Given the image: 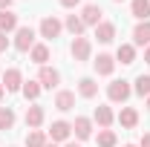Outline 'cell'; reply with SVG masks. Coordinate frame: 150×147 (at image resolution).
I'll use <instances>...</instances> for the list:
<instances>
[{"label": "cell", "instance_id": "cell-21", "mask_svg": "<svg viewBox=\"0 0 150 147\" xmlns=\"http://www.w3.org/2000/svg\"><path fill=\"white\" fill-rule=\"evenodd\" d=\"M64 29H67L72 37H81L87 26H84V20L78 18V15H67V20H64Z\"/></svg>", "mask_w": 150, "mask_h": 147}, {"label": "cell", "instance_id": "cell-4", "mask_svg": "<svg viewBox=\"0 0 150 147\" xmlns=\"http://www.w3.org/2000/svg\"><path fill=\"white\" fill-rule=\"evenodd\" d=\"M61 32H64V23L55 15H46V18L40 20V26H38V35L43 37V40H55V37H61Z\"/></svg>", "mask_w": 150, "mask_h": 147}, {"label": "cell", "instance_id": "cell-1", "mask_svg": "<svg viewBox=\"0 0 150 147\" xmlns=\"http://www.w3.org/2000/svg\"><path fill=\"white\" fill-rule=\"evenodd\" d=\"M133 95V84L124 78H115L107 84V101L110 104H127V98Z\"/></svg>", "mask_w": 150, "mask_h": 147}, {"label": "cell", "instance_id": "cell-25", "mask_svg": "<svg viewBox=\"0 0 150 147\" xmlns=\"http://www.w3.org/2000/svg\"><path fill=\"white\" fill-rule=\"evenodd\" d=\"M15 121H18V115H15L12 107H0V130H3V133L15 127Z\"/></svg>", "mask_w": 150, "mask_h": 147}, {"label": "cell", "instance_id": "cell-15", "mask_svg": "<svg viewBox=\"0 0 150 147\" xmlns=\"http://www.w3.org/2000/svg\"><path fill=\"white\" fill-rule=\"evenodd\" d=\"M115 64H121V66L136 64V46H133V43H118V49H115Z\"/></svg>", "mask_w": 150, "mask_h": 147}, {"label": "cell", "instance_id": "cell-10", "mask_svg": "<svg viewBox=\"0 0 150 147\" xmlns=\"http://www.w3.org/2000/svg\"><path fill=\"white\" fill-rule=\"evenodd\" d=\"M93 121H95L101 130H110V127H112V121H115V112H112V107H110V104H98V107H95V112H93Z\"/></svg>", "mask_w": 150, "mask_h": 147}, {"label": "cell", "instance_id": "cell-39", "mask_svg": "<svg viewBox=\"0 0 150 147\" xmlns=\"http://www.w3.org/2000/svg\"><path fill=\"white\" fill-rule=\"evenodd\" d=\"M0 75H3V72H0Z\"/></svg>", "mask_w": 150, "mask_h": 147}, {"label": "cell", "instance_id": "cell-6", "mask_svg": "<svg viewBox=\"0 0 150 147\" xmlns=\"http://www.w3.org/2000/svg\"><path fill=\"white\" fill-rule=\"evenodd\" d=\"M35 81L43 87V90H58V84H61V72H58L55 66H40Z\"/></svg>", "mask_w": 150, "mask_h": 147}, {"label": "cell", "instance_id": "cell-27", "mask_svg": "<svg viewBox=\"0 0 150 147\" xmlns=\"http://www.w3.org/2000/svg\"><path fill=\"white\" fill-rule=\"evenodd\" d=\"M133 92L142 95V98H147L150 95V75H139V78L133 81Z\"/></svg>", "mask_w": 150, "mask_h": 147}, {"label": "cell", "instance_id": "cell-29", "mask_svg": "<svg viewBox=\"0 0 150 147\" xmlns=\"http://www.w3.org/2000/svg\"><path fill=\"white\" fill-rule=\"evenodd\" d=\"M78 3H81V0H61V6H64V9H75Z\"/></svg>", "mask_w": 150, "mask_h": 147}, {"label": "cell", "instance_id": "cell-11", "mask_svg": "<svg viewBox=\"0 0 150 147\" xmlns=\"http://www.w3.org/2000/svg\"><path fill=\"white\" fill-rule=\"evenodd\" d=\"M72 133L78 141H87V139H93V118H87V115H78L72 121Z\"/></svg>", "mask_w": 150, "mask_h": 147}, {"label": "cell", "instance_id": "cell-34", "mask_svg": "<svg viewBox=\"0 0 150 147\" xmlns=\"http://www.w3.org/2000/svg\"><path fill=\"white\" fill-rule=\"evenodd\" d=\"M64 147H81V144H78V141H67Z\"/></svg>", "mask_w": 150, "mask_h": 147}, {"label": "cell", "instance_id": "cell-31", "mask_svg": "<svg viewBox=\"0 0 150 147\" xmlns=\"http://www.w3.org/2000/svg\"><path fill=\"white\" fill-rule=\"evenodd\" d=\"M6 9H12V0H0V12H6Z\"/></svg>", "mask_w": 150, "mask_h": 147}, {"label": "cell", "instance_id": "cell-17", "mask_svg": "<svg viewBox=\"0 0 150 147\" xmlns=\"http://www.w3.org/2000/svg\"><path fill=\"white\" fill-rule=\"evenodd\" d=\"M18 29H20V20H18V15H15L12 9L0 12V32H3V35H9V32H18Z\"/></svg>", "mask_w": 150, "mask_h": 147}, {"label": "cell", "instance_id": "cell-38", "mask_svg": "<svg viewBox=\"0 0 150 147\" xmlns=\"http://www.w3.org/2000/svg\"><path fill=\"white\" fill-rule=\"evenodd\" d=\"M112 3H121V0H112Z\"/></svg>", "mask_w": 150, "mask_h": 147}, {"label": "cell", "instance_id": "cell-36", "mask_svg": "<svg viewBox=\"0 0 150 147\" xmlns=\"http://www.w3.org/2000/svg\"><path fill=\"white\" fill-rule=\"evenodd\" d=\"M144 104H147V110H150V95H147V101H144Z\"/></svg>", "mask_w": 150, "mask_h": 147}, {"label": "cell", "instance_id": "cell-14", "mask_svg": "<svg viewBox=\"0 0 150 147\" xmlns=\"http://www.w3.org/2000/svg\"><path fill=\"white\" fill-rule=\"evenodd\" d=\"M115 118H118V124L124 130H136L139 127V110H136V107H121V112H118Z\"/></svg>", "mask_w": 150, "mask_h": 147}, {"label": "cell", "instance_id": "cell-7", "mask_svg": "<svg viewBox=\"0 0 150 147\" xmlns=\"http://www.w3.org/2000/svg\"><path fill=\"white\" fill-rule=\"evenodd\" d=\"M0 84L6 87V92H20V87H23V72H20L18 66H9L6 72L0 75Z\"/></svg>", "mask_w": 150, "mask_h": 147}, {"label": "cell", "instance_id": "cell-26", "mask_svg": "<svg viewBox=\"0 0 150 147\" xmlns=\"http://www.w3.org/2000/svg\"><path fill=\"white\" fill-rule=\"evenodd\" d=\"M95 141H98V147H115L118 144V136H115V130H98Z\"/></svg>", "mask_w": 150, "mask_h": 147}, {"label": "cell", "instance_id": "cell-19", "mask_svg": "<svg viewBox=\"0 0 150 147\" xmlns=\"http://www.w3.org/2000/svg\"><path fill=\"white\" fill-rule=\"evenodd\" d=\"M78 95H81V98H95V95H98V81L90 78V75H84V78L78 81Z\"/></svg>", "mask_w": 150, "mask_h": 147}, {"label": "cell", "instance_id": "cell-18", "mask_svg": "<svg viewBox=\"0 0 150 147\" xmlns=\"http://www.w3.org/2000/svg\"><path fill=\"white\" fill-rule=\"evenodd\" d=\"M95 37H98V43H112V37H115V23L101 20V23L95 26Z\"/></svg>", "mask_w": 150, "mask_h": 147}, {"label": "cell", "instance_id": "cell-37", "mask_svg": "<svg viewBox=\"0 0 150 147\" xmlns=\"http://www.w3.org/2000/svg\"><path fill=\"white\" fill-rule=\"evenodd\" d=\"M121 147H139V144H121Z\"/></svg>", "mask_w": 150, "mask_h": 147}, {"label": "cell", "instance_id": "cell-35", "mask_svg": "<svg viewBox=\"0 0 150 147\" xmlns=\"http://www.w3.org/2000/svg\"><path fill=\"white\" fill-rule=\"evenodd\" d=\"M46 147H61V144H55V141H49V144H46Z\"/></svg>", "mask_w": 150, "mask_h": 147}, {"label": "cell", "instance_id": "cell-22", "mask_svg": "<svg viewBox=\"0 0 150 147\" xmlns=\"http://www.w3.org/2000/svg\"><path fill=\"white\" fill-rule=\"evenodd\" d=\"M46 144H49L46 130H29L26 133V147H46Z\"/></svg>", "mask_w": 150, "mask_h": 147}, {"label": "cell", "instance_id": "cell-20", "mask_svg": "<svg viewBox=\"0 0 150 147\" xmlns=\"http://www.w3.org/2000/svg\"><path fill=\"white\" fill-rule=\"evenodd\" d=\"M130 15L136 20H147L150 18V0H130Z\"/></svg>", "mask_w": 150, "mask_h": 147}, {"label": "cell", "instance_id": "cell-24", "mask_svg": "<svg viewBox=\"0 0 150 147\" xmlns=\"http://www.w3.org/2000/svg\"><path fill=\"white\" fill-rule=\"evenodd\" d=\"M20 92H23V98H26V101H38V98H40V92H43V87H40L38 81H23Z\"/></svg>", "mask_w": 150, "mask_h": 147}, {"label": "cell", "instance_id": "cell-30", "mask_svg": "<svg viewBox=\"0 0 150 147\" xmlns=\"http://www.w3.org/2000/svg\"><path fill=\"white\" fill-rule=\"evenodd\" d=\"M139 147H150V133H144V136H142V141H139Z\"/></svg>", "mask_w": 150, "mask_h": 147}, {"label": "cell", "instance_id": "cell-13", "mask_svg": "<svg viewBox=\"0 0 150 147\" xmlns=\"http://www.w3.org/2000/svg\"><path fill=\"white\" fill-rule=\"evenodd\" d=\"M133 46H150V20H139L133 29Z\"/></svg>", "mask_w": 150, "mask_h": 147}, {"label": "cell", "instance_id": "cell-9", "mask_svg": "<svg viewBox=\"0 0 150 147\" xmlns=\"http://www.w3.org/2000/svg\"><path fill=\"white\" fill-rule=\"evenodd\" d=\"M93 66H95V75H101V78H110V75L115 72V55L101 52L98 58H93Z\"/></svg>", "mask_w": 150, "mask_h": 147}, {"label": "cell", "instance_id": "cell-12", "mask_svg": "<svg viewBox=\"0 0 150 147\" xmlns=\"http://www.w3.org/2000/svg\"><path fill=\"white\" fill-rule=\"evenodd\" d=\"M101 15H104V12H101V6H95V3H87V6H81V15H78V18L84 20V26H98V23H101Z\"/></svg>", "mask_w": 150, "mask_h": 147}, {"label": "cell", "instance_id": "cell-16", "mask_svg": "<svg viewBox=\"0 0 150 147\" xmlns=\"http://www.w3.org/2000/svg\"><path fill=\"white\" fill-rule=\"evenodd\" d=\"M72 107H75V92L72 90H58L55 92V110L69 112Z\"/></svg>", "mask_w": 150, "mask_h": 147}, {"label": "cell", "instance_id": "cell-2", "mask_svg": "<svg viewBox=\"0 0 150 147\" xmlns=\"http://www.w3.org/2000/svg\"><path fill=\"white\" fill-rule=\"evenodd\" d=\"M69 55H72L75 64H84V61H90L93 58V40L90 37H72V43H69Z\"/></svg>", "mask_w": 150, "mask_h": 147}, {"label": "cell", "instance_id": "cell-5", "mask_svg": "<svg viewBox=\"0 0 150 147\" xmlns=\"http://www.w3.org/2000/svg\"><path fill=\"white\" fill-rule=\"evenodd\" d=\"M46 136H49V141H55V144L69 141V136H72V121H64V118L52 121V127L46 130Z\"/></svg>", "mask_w": 150, "mask_h": 147}, {"label": "cell", "instance_id": "cell-28", "mask_svg": "<svg viewBox=\"0 0 150 147\" xmlns=\"http://www.w3.org/2000/svg\"><path fill=\"white\" fill-rule=\"evenodd\" d=\"M9 43H12L9 35H3V32H0V52H6V49H9Z\"/></svg>", "mask_w": 150, "mask_h": 147}, {"label": "cell", "instance_id": "cell-23", "mask_svg": "<svg viewBox=\"0 0 150 147\" xmlns=\"http://www.w3.org/2000/svg\"><path fill=\"white\" fill-rule=\"evenodd\" d=\"M29 58H32V64H38V66H46V61H49V46H46V43H35L32 52H29Z\"/></svg>", "mask_w": 150, "mask_h": 147}, {"label": "cell", "instance_id": "cell-8", "mask_svg": "<svg viewBox=\"0 0 150 147\" xmlns=\"http://www.w3.org/2000/svg\"><path fill=\"white\" fill-rule=\"evenodd\" d=\"M23 121H26V127H29V130H40V127H43V121H46V110H43L40 104H32V107H26Z\"/></svg>", "mask_w": 150, "mask_h": 147}, {"label": "cell", "instance_id": "cell-32", "mask_svg": "<svg viewBox=\"0 0 150 147\" xmlns=\"http://www.w3.org/2000/svg\"><path fill=\"white\" fill-rule=\"evenodd\" d=\"M144 64H150V46H144Z\"/></svg>", "mask_w": 150, "mask_h": 147}, {"label": "cell", "instance_id": "cell-33", "mask_svg": "<svg viewBox=\"0 0 150 147\" xmlns=\"http://www.w3.org/2000/svg\"><path fill=\"white\" fill-rule=\"evenodd\" d=\"M3 98H6V87L0 84V101H3Z\"/></svg>", "mask_w": 150, "mask_h": 147}, {"label": "cell", "instance_id": "cell-3", "mask_svg": "<svg viewBox=\"0 0 150 147\" xmlns=\"http://www.w3.org/2000/svg\"><path fill=\"white\" fill-rule=\"evenodd\" d=\"M35 43H38V32L32 26H20L18 32H15V40H12V46H15L18 52H32Z\"/></svg>", "mask_w": 150, "mask_h": 147}]
</instances>
